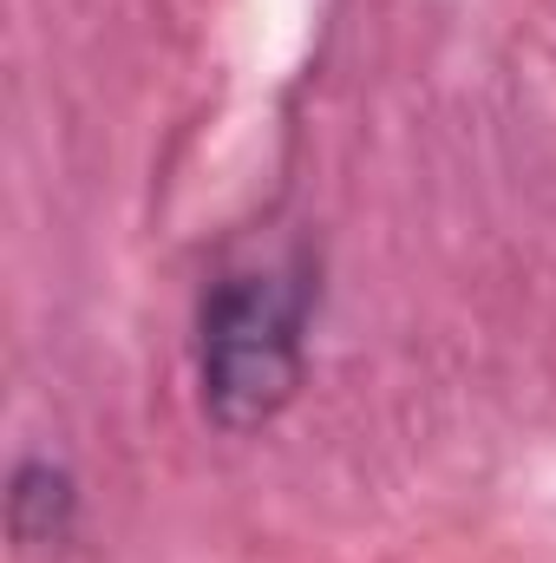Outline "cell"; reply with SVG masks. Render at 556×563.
Segmentation results:
<instances>
[{"mask_svg":"<svg viewBox=\"0 0 556 563\" xmlns=\"http://www.w3.org/2000/svg\"><path fill=\"white\" fill-rule=\"evenodd\" d=\"M7 518H13L20 544L66 538V525H73V478L59 465H46V459H26L13 472V492H7Z\"/></svg>","mask_w":556,"mask_h":563,"instance_id":"obj_2","label":"cell"},{"mask_svg":"<svg viewBox=\"0 0 556 563\" xmlns=\"http://www.w3.org/2000/svg\"><path fill=\"white\" fill-rule=\"evenodd\" d=\"M308 288L294 269L223 276L203 301V407L230 432L276 420L301 387Z\"/></svg>","mask_w":556,"mask_h":563,"instance_id":"obj_1","label":"cell"}]
</instances>
